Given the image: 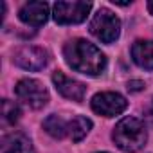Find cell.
Returning a JSON list of instances; mask_svg holds the SVG:
<instances>
[{
	"label": "cell",
	"instance_id": "11",
	"mask_svg": "<svg viewBox=\"0 0 153 153\" xmlns=\"http://www.w3.org/2000/svg\"><path fill=\"white\" fill-rule=\"evenodd\" d=\"M131 58L139 67L146 70H153V42L151 40L135 42L131 45Z\"/></svg>",
	"mask_w": 153,
	"mask_h": 153
},
{
	"label": "cell",
	"instance_id": "14",
	"mask_svg": "<svg viewBox=\"0 0 153 153\" xmlns=\"http://www.w3.org/2000/svg\"><path fill=\"white\" fill-rule=\"evenodd\" d=\"M18 117H20L18 105H15L9 99H4V103H2V121H4V124H15L18 121Z\"/></svg>",
	"mask_w": 153,
	"mask_h": 153
},
{
	"label": "cell",
	"instance_id": "6",
	"mask_svg": "<svg viewBox=\"0 0 153 153\" xmlns=\"http://www.w3.org/2000/svg\"><path fill=\"white\" fill-rule=\"evenodd\" d=\"M126 106H128V101L117 92H101V94H96L92 99V110L105 117L119 115L126 110Z\"/></svg>",
	"mask_w": 153,
	"mask_h": 153
},
{
	"label": "cell",
	"instance_id": "13",
	"mask_svg": "<svg viewBox=\"0 0 153 153\" xmlns=\"http://www.w3.org/2000/svg\"><path fill=\"white\" fill-rule=\"evenodd\" d=\"M43 128L49 135H52L56 139H61V137L68 135V123L63 121L59 115H49L43 121Z\"/></svg>",
	"mask_w": 153,
	"mask_h": 153
},
{
	"label": "cell",
	"instance_id": "3",
	"mask_svg": "<svg viewBox=\"0 0 153 153\" xmlns=\"http://www.w3.org/2000/svg\"><path fill=\"white\" fill-rule=\"evenodd\" d=\"M90 33L103 43H112L117 40L119 33H121V22L119 18L106 7H101L92 22H90Z\"/></svg>",
	"mask_w": 153,
	"mask_h": 153
},
{
	"label": "cell",
	"instance_id": "1",
	"mask_svg": "<svg viewBox=\"0 0 153 153\" xmlns=\"http://www.w3.org/2000/svg\"><path fill=\"white\" fill-rule=\"evenodd\" d=\"M63 56L70 68H74L76 72L87 74V76H97L106 67L105 54L94 43L83 38L70 40L63 49Z\"/></svg>",
	"mask_w": 153,
	"mask_h": 153
},
{
	"label": "cell",
	"instance_id": "15",
	"mask_svg": "<svg viewBox=\"0 0 153 153\" xmlns=\"http://www.w3.org/2000/svg\"><path fill=\"white\" fill-rule=\"evenodd\" d=\"M142 88H144V83L142 81H130L128 83V90H131V92H139Z\"/></svg>",
	"mask_w": 153,
	"mask_h": 153
},
{
	"label": "cell",
	"instance_id": "4",
	"mask_svg": "<svg viewBox=\"0 0 153 153\" xmlns=\"http://www.w3.org/2000/svg\"><path fill=\"white\" fill-rule=\"evenodd\" d=\"M15 92H16L20 101H24L27 106H31L34 110H40L49 103L47 88L36 79H22V81H18Z\"/></svg>",
	"mask_w": 153,
	"mask_h": 153
},
{
	"label": "cell",
	"instance_id": "8",
	"mask_svg": "<svg viewBox=\"0 0 153 153\" xmlns=\"http://www.w3.org/2000/svg\"><path fill=\"white\" fill-rule=\"evenodd\" d=\"M52 81L56 85V90L67 97V99H72V101H81L85 97V92H87V87L79 81H76L72 78H67L63 72H54L52 74Z\"/></svg>",
	"mask_w": 153,
	"mask_h": 153
},
{
	"label": "cell",
	"instance_id": "12",
	"mask_svg": "<svg viewBox=\"0 0 153 153\" xmlns=\"http://www.w3.org/2000/svg\"><path fill=\"white\" fill-rule=\"evenodd\" d=\"M92 128V121L83 117V115H78L74 117L72 121H68V137L74 140V142H79Z\"/></svg>",
	"mask_w": 153,
	"mask_h": 153
},
{
	"label": "cell",
	"instance_id": "2",
	"mask_svg": "<svg viewBox=\"0 0 153 153\" xmlns=\"http://www.w3.org/2000/svg\"><path fill=\"white\" fill-rule=\"evenodd\" d=\"M112 137H114V142L123 151L133 153V151H139L146 144L148 133H146L144 123L140 119H137V117H124L114 128Z\"/></svg>",
	"mask_w": 153,
	"mask_h": 153
},
{
	"label": "cell",
	"instance_id": "10",
	"mask_svg": "<svg viewBox=\"0 0 153 153\" xmlns=\"http://www.w3.org/2000/svg\"><path fill=\"white\" fill-rule=\"evenodd\" d=\"M2 153H34L29 137L22 131H13L2 139Z\"/></svg>",
	"mask_w": 153,
	"mask_h": 153
},
{
	"label": "cell",
	"instance_id": "9",
	"mask_svg": "<svg viewBox=\"0 0 153 153\" xmlns=\"http://www.w3.org/2000/svg\"><path fill=\"white\" fill-rule=\"evenodd\" d=\"M20 20L27 25H43L49 16V6L45 2H29L20 9Z\"/></svg>",
	"mask_w": 153,
	"mask_h": 153
},
{
	"label": "cell",
	"instance_id": "5",
	"mask_svg": "<svg viewBox=\"0 0 153 153\" xmlns=\"http://www.w3.org/2000/svg\"><path fill=\"white\" fill-rule=\"evenodd\" d=\"M90 2H56L54 4V20L61 25L79 24L90 13Z\"/></svg>",
	"mask_w": 153,
	"mask_h": 153
},
{
	"label": "cell",
	"instance_id": "7",
	"mask_svg": "<svg viewBox=\"0 0 153 153\" xmlns=\"http://www.w3.org/2000/svg\"><path fill=\"white\" fill-rule=\"evenodd\" d=\"M13 61L18 67L25 68V70H42L47 65V61H49V54L42 47L25 45V47H20L15 52Z\"/></svg>",
	"mask_w": 153,
	"mask_h": 153
},
{
	"label": "cell",
	"instance_id": "16",
	"mask_svg": "<svg viewBox=\"0 0 153 153\" xmlns=\"http://www.w3.org/2000/svg\"><path fill=\"white\" fill-rule=\"evenodd\" d=\"M148 9H149V11H151V15H153V2H149V4H148Z\"/></svg>",
	"mask_w": 153,
	"mask_h": 153
}]
</instances>
